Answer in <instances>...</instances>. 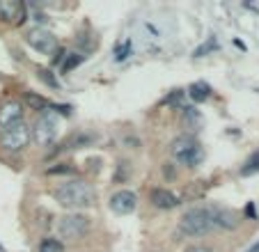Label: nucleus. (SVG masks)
<instances>
[{
  "mask_svg": "<svg viewBox=\"0 0 259 252\" xmlns=\"http://www.w3.org/2000/svg\"><path fill=\"white\" fill-rule=\"evenodd\" d=\"M53 197L60 206L76 211V208L94 206V202H97V190L85 179H71V181L60 184L58 188L53 190Z\"/></svg>",
  "mask_w": 259,
  "mask_h": 252,
  "instance_id": "obj_1",
  "label": "nucleus"
},
{
  "mask_svg": "<svg viewBox=\"0 0 259 252\" xmlns=\"http://www.w3.org/2000/svg\"><path fill=\"white\" fill-rule=\"evenodd\" d=\"M211 229H215L211 206L188 208L179 220V234H184V236H204Z\"/></svg>",
  "mask_w": 259,
  "mask_h": 252,
  "instance_id": "obj_2",
  "label": "nucleus"
},
{
  "mask_svg": "<svg viewBox=\"0 0 259 252\" xmlns=\"http://www.w3.org/2000/svg\"><path fill=\"white\" fill-rule=\"evenodd\" d=\"M170 151H172V156H175L177 163L186 165V167H197V165L202 163V156H204L202 145L193 136L175 138L172 145H170Z\"/></svg>",
  "mask_w": 259,
  "mask_h": 252,
  "instance_id": "obj_3",
  "label": "nucleus"
},
{
  "mask_svg": "<svg viewBox=\"0 0 259 252\" xmlns=\"http://www.w3.org/2000/svg\"><path fill=\"white\" fill-rule=\"evenodd\" d=\"M30 131H32V140L39 147L53 145L55 138H58V133H60L58 112L51 110V108L44 110V112H39V117H37V121H34V126L30 129Z\"/></svg>",
  "mask_w": 259,
  "mask_h": 252,
  "instance_id": "obj_4",
  "label": "nucleus"
},
{
  "mask_svg": "<svg viewBox=\"0 0 259 252\" xmlns=\"http://www.w3.org/2000/svg\"><path fill=\"white\" fill-rule=\"evenodd\" d=\"M90 218L85 214H67L58 218V236L60 241H80L90 232Z\"/></svg>",
  "mask_w": 259,
  "mask_h": 252,
  "instance_id": "obj_5",
  "label": "nucleus"
},
{
  "mask_svg": "<svg viewBox=\"0 0 259 252\" xmlns=\"http://www.w3.org/2000/svg\"><path fill=\"white\" fill-rule=\"evenodd\" d=\"M32 140V131L23 121H16V124L3 129V136H0V147L10 154H16V151H23L25 147Z\"/></svg>",
  "mask_w": 259,
  "mask_h": 252,
  "instance_id": "obj_6",
  "label": "nucleus"
},
{
  "mask_svg": "<svg viewBox=\"0 0 259 252\" xmlns=\"http://www.w3.org/2000/svg\"><path fill=\"white\" fill-rule=\"evenodd\" d=\"M25 41H28V46H32L34 51H39V53H55V51L60 49L58 46V37H55L53 32H49V30L44 28H32L28 30V34H25Z\"/></svg>",
  "mask_w": 259,
  "mask_h": 252,
  "instance_id": "obj_7",
  "label": "nucleus"
},
{
  "mask_svg": "<svg viewBox=\"0 0 259 252\" xmlns=\"http://www.w3.org/2000/svg\"><path fill=\"white\" fill-rule=\"evenodd\" d=\"M110 211L117 216H128L138 208V195L133 190H117V193L110 195V202H108Z\"/></svg>",
  "mask_w": 259,
  "mask_h": 252,
  "instance_id": "obj_8",
  "label": "nucleus"
},
{
  "mask_svg": "<svg viewBox=\"0 0 259 252\" xmlns=\"http://www.w3.org/2000/svg\"><path fill=\"white\" fill-rule=\"evenodd\" d=\"M28 19V12L25 5L19 0H0V21H7V23H25Z\"/></svg>",
  "mask_w": 259,
  "mask_h": 252,
  "instance_id": "obj_9",
  "label": "nucleus"
},
{
  "mask_svg": "<svg viewBox=\"0 0 259 252\" xmlns=\"http://www.w3.org/2000/svg\"><path fill=\"white\" fill-rule=\"evenodd\" d=\"M211 214H213V225L223 229H236L241 225V216L232 208H220V206H211Z\"/></svg>",
  "mask_w": 259,
  "mask_h": 252,
  "instance_id": "obj_10",
  "label": "nucleus"
},
{
  "mask_svg": "<svg viewBox=\"0 0 259 252\" xmlns=\"http://www.w3.org/2000/svg\"><path fill=\"white\" fill-rule=\"evenodd\" d=\"M140 34H142V39L147 41V46H156V44H161L163 39H165V32H163V28L156 23L154 19H145V21H140Z\"/></svg>",
  "mask_w": 259,
  "mask_h": 252,
  "instance_id": "obj_11",
  "label": "nucleus"
},
{
  "mask_svg": "<svg viewBox=\"0 0 259 252\" xmlns=\"http://www.w3.org/2000/svg\"><path fill=\"white\" fill-rule=\"evenodd\" d=\"M149 202H152L156 208H165V211L167 208L179 206V197L167 188H152L149 190Z\"/></svg>",
  "mask_w": 259,
  "mask_h": 252,
  "instance_id": "obj_12",
  "label": "nucleus"
},
{
  "mask_svg": "<svg viewBox=\"0 0 259 252\" xmlns=\"http://www.w3.org/2000/svg\"><path fill=\"white\" fill-rule=\"evenodd\" d=\"M16 121H23V106L19 101H7L0 108V126L7 129V126L16 124Z\"/></svg>",
  "mask_w": 259,
  "mask_h": 252,
  "instance_id": "obj_13",
  "label": "nucleus"
},
{
  "mask_svg": "<svg viewBox=\"0 0 259 252\" xmlns=\"http://www.w3.org/2000/svg\"><path fill=\"white\" fill-rule=\"evenodd\" d=\"M188 97L193 99V101H206V99L211 97V88L206 85L204 80H197V82H193L191 88H188Z\"/></svg>",
  "mask_w": 259,
  "mask_h": 252,
  "instance_id": "obj_14",
  "label": "nucleus"
},
{
  "mask_svg": "<svg viewBox=\"0 0 259 252\" xmlns=\"http://www.w3.org/2000/svg\"><path fill=\"white\" fill-rule=\"evenodd\" d=\"M25 103H28L30 108H34V110H49L51 108V103H49V99L46 97H41V94H34V92H25Z\"/></svg>",
  "mask_w": 259,
  "mask_h": 252,
  "instance_id": "obj_15",
  "label": "nucleus"
},
{
  "mask_svg": "<svg viewBox=\"0 0 259 252\" xmlns=\"http://www.w3.org/2000/svg\"><path fill=\"white\" fill-rule=\"evenodd\" d=\"M131 53H133V41H131V37H128V39H122V41L115 46V60H117V62H124V60H126Z\"/></svg>",
  "mask_w": 259,
  "mask_h": 252,
  "instance_id": "obj_16",
  "label": "nucleus"
},
{
  "mask_svg": "<svg viewBox=\"0 0 259 252\" xmlns=\"http://www.w3.org/2000/svg\"><path fill=\"white\" fill-rule=\"evenodd\" d=\"M254 172H259V151H254V154L245 160V165L241 167V177H250V175H254Z\"/></svg>",
  "mask_w": 259,
  "mask_h": 252,
  "instance_id": "obj_17",
  "label": "nucleus"
},
{
  "mask_svg": "<svg viewBox=\"0 0 259 252\" xmlns=\"http://www.w3.org/2000/svg\"><path fill=\"white\" fill-rule=\"evenodd\" d=\"M39 252H64V245L60 238H44L39 243Z\"/></svg>",
  "mask_w": 259,
  "mask_h": 252,
  "instance_id": "obj_18",
  "label": "nucleus"
},
{
  "mask_svg": "<svg viewBox=\"0 0 259 252\" xmlns=\"http://www.w3.org/2000/svg\"><path fill=\"white\" fill-rule=\"evenodd\" d=\"M83 60H85V55H80V53H67V58H64V62H62V71L69 73L71 69L78 67Z\"/></svg>",
  "mask_w": 259,
  "mask_h": 252,
  "instance_id": "obj_19",
  "label": "nucleus"
},
{
  "mask_svg": "<svg viewBox=\"0 0 259 252\" xmlns=\"http://www.w3.org/2000/svg\"><path fill=\"white\" fill-rule=\"evenodd\" d=\"M71 172H76V167H73V165L58 163V165H53V167H49V170H46V175H71Z\"/></svg>",
  "mask_w": 259,
  "mask_h": 252,
  "instance_id": "obj_20",
  "label": "nucleus"
},
{
  "mask_svg": "<svg viewBox=\"0 0 259 252\" xmlns=\"http://www.w3.org/2000/svg\"><path fill=\"white\" fill-rule=\"evenodd\" d=\"M37 76H39V80H44L46 85H49V88H55V90L60 88L58 78H53V76H51V71H49V69H39V71H37Z\"/></svg>",
  "mask_w": 259,
  "mask_h": 252,
  "instance_id": "obj_21",
  "label": "nucleus"
},
{
  "mask_svg": "<svg viewBox=\"0 0 259 252\" xmlns=\"http://www.w3.org/2000/svg\"><path fill=\"white\" fill-rule=\"evenodd\" d=\"M131 177V170H128V163H119L117 165V175H115V181H126Z\"/></svg>",
  "mask_w": 259,
  "mask_h": 252,
  "instance_id": "obj_22",
  "label": "nucleus"
},
{
  "mask_svg": "<svg viewBox=\"0 0 259 252\" xmlns=\"http://www.w3.org/2000/svg\"><path fill=\"white\" fill-rule=\"evenodd\" d=\"M64 58H67V51H64V49H58V51L53 53V64H62Z\"/></svg>",
  "mask_w": 259,
  "mask_h": 252,
  "instance_id": "obj_23",
  "label": "nucleus"
},
{
  "mask_svg": "<svg viewBox=\"0 0 259 252\" xmlns=\"http://www.w3.org/2000/svg\"><path fill=\"white\" fill-rule=\"evenodd\" d=\"M163 177H165V179H175V167H172L170 163L163 165Z\"/></svg>",
  "mask_w": 259,
  "mask_h": 252,
  "instance_id": "obj_24",
  "label": "nucleus"
},
{
  "mask_svg": "<svg viewBox=\"0 0 259 252\" xmlns=\"http://www.w3.org/2000/svg\"><path fill=\"white\" fill-rule=\"evenodd\" d=\"M186 252H213L209 245H191V247H186Z\"/></svg>",
  "mask_w": 259,
  "mask_h": 252,
  "instance_id": "obj_25",
  "label": "nucleus"
},
{
  "mask_svg": "<svg viewBox=\"0 0 259 252\" xmlns=\"http://www.w3.org/2000/svg\"><path fill=\"white\" fill-rule=\"evenodd\" d=\"M245 214H248L250 218H254V204H248V206H245Z\"/></svg>",
  "mask_w": 259,
  "mask_h": 252,
  "instance_id": "obj_26",
  "label": "nucleus"
}]
</instances>
